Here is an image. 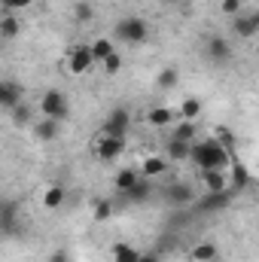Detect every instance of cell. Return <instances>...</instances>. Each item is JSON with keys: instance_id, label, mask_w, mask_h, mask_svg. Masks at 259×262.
Segmentation results:
<instances>
[{"instance_id": "obj_31", "label": "cell", "mask_w": 259, "mask_h": 262, "mask_svg": "<svg viewBox=\"0 0 259 262\" xmlns=\"http://www.w3.org/2000/svg\"><path fill=\"white\" fill-rule=\"evenodd\" d=\"M113 262H137V250L128 244H113Z\"/></svg>"}, {"instance_id": "obj_6", "label": "cell", "mask_w": 259, "mask_h": 262, "mask_svg": "<svg viewBox=\"0 0 259 262\" xmlns=\"http://www.w3.org/2000/svg\"><path fill=\"white\" fill-rule=\"evenodd\" d=\"M250 183H253V174H250V168L232 156V162H229V192H232V195H238V192H244Z\"/></svg>"}, {"instance_id": "obj_1", "label": "cell", "mask_w": 259, "mask_h": 262, "mask_svg": "<svg viewBox=\"0 0 259 262\" xmlns=\"http://www.w3.org/2000/svg\"><path fill=\"white\" fill-rule=\"evenodd\" d=\"M189 162H195L201 171H204V168H229V162H232V149H226L217 137H204V140L192 143Z\"/></svg>"}, {"instance_id": "obj_14", "label": "cell", "mask_w": 259, "mask_h": 262, "mask_svg": "<svg viewBox=\"0 0 259 262\" xmlns=\"http://www.w3.org/2000/svg\"><path fill=\"white\" fill-rule=\"evenodd\" d=\"M119 195L125 198L128 204H146V201L153 198V180L137 177V180H134V186H128V189H125V192H119Z\"/></svg>"}, {"instance_id": "obj_7", "label": "cell", "mask_w": 259, "mask_h": 262, "mask_svg": "<svg viewBox=\"0 0 259 262\" xmlns=\"http://www.w3.org/2000/svg\"><path fill=\"white\" fill-rule=\"evenodd\" d=\"M232 34L241 40H253L259 34V12H238L232 15Z\"/></svg>"}, {"instance_id": "obj_33", "label": "cell", "mask_w": 259, "mask_h": 262, "mask_svg": "<svg viewBox=\"0 0 259 262\" xmlns=\"http://www.w3.org/2000/svg\"><path fill=\"white\" fill-rule=\"evenodd\" d=\"M101 64H104V73H110V76H116V73L122 70V58H119V52H113V55H107V58H104Z\"/></svg>"}, {"instance_id": "obj_9", "label": "cell", "mask_w": 259, "mask_h": 262, "mask_svg": "<svg viewBox=\"0 0 259 262\" xmlns=\"http://www.w3.org/2000/svg\"><path fill=\"white\" fill-rule=\"evenodd\" d=\"M195 213H217V210H226L232 204V192L223 189V192H207L201 201H192Z\"/></svg>"}, {"instance_id": "obj_17", "label": "cell", "mask_w": 259, "mask_h": 262, "mask_svg": "<svg viewBox=\"0 0 259 262\" xmlns=\"http://www.w3.org/2000/svg\"><path fill=\"white\" fill-rule=\"evenodd\" d=\"M168 171V159L165 156H146L143 162H140V177H146V180H156V177H162Z\"/></svg>"}, {"instance_id": "obj_10", "label": "cell", "mask_w": 259, "mask_h": 262, "mask_svg": "<svg viewBox=\"0 0 259 262\" xmlns=\"http://www.w3.org/2000/svg\"><path fill=\"white\" fill-rule=\"evenodd\" d=\"M125 152V140L122 137H98V143H95V156L101 159V162H113V159H119Z\"/></svg>"}, {"instance_id": "obj_35", "label": "cell", "mask_w": 259, "mask_h": 262, "mask_svg": "<svg viewBox=\"0 0 259 262\" xmlns=\"http://www.w3.org/2000/svg\"><path fill=\"white\" fill-rule=\"evenodd\" d=\"M137 262H162V253L159 250H143V253H137Z\"/></svg>"}, {"instance_id": "obj_34", "label": "cell", "mask_w": 259, "mask_h": 262, "mask_svg": "<svg viewBox=\"0 0 259 262\" xmlns=\"http://www.w3.org/2000/svg\"><path fill=\"white\" fill-rule=\"evenodd\" d=\"M241 6H244L241 0H223V3H220V12L232 18V15H238V12H241Z\"/></svg>"}, {"instance_id": "obj_8", "label": "cell", "mask_w": 259, "mask_h": 262, "mask_svg": "<svg viewBox=\"0 0 259 262\" xmlns=\"http://www.w3.org/2000/svg\"><path fill=\"white\" fill-rule=\"evenodd\" d=\"M92 52H89V43L85 46H73L70 52H67V70L73 73V76H82V73H89L92 70Z\"/></svg>"}, {"instance_id": "obj_15", "label": "cell", "mask_w": 259, "mask_h": 262, "mask_svg": "<svg viewBox=\"0 0 259 262\" xmlns=\"http://www.w3.org/2000/svg\"><path fill=\"white\" fill-rule=\"evenodd\" d=\"M61 137V122L58 119H40V122H34V140H40V143H52V140H58Z\"/></svg>"}, {"instance_id": "obj_20", "label": "cell", "mask_w": 259, "mask_h": 262, "mask_svg": "<svg viewBox=\"0 0 259 262\" xmlns=\"http://www.w3.org/2000/svg\"><path fill=\"white\" fill-rule=\"evenodd\" d=\"M171 119H174V113L168 107H149L146 110V125H153V128H165V125H171Z\"/></svg>"}, {"instance_id": "obj_16", "label": "cell", "mask_w": 259, "mask_h": 262, "mask_svg": "<svg viewBox=\"0 0 259 262\" xmlns=\"http://www.w3.org/2000/svg\"><path fill=\"white\" fill-rule=\"evenodd\" d=\"M201 183H204L207 192H223V189H229L226 168H204V171H201Z\"/></svg>"}, {"instance_id": "obj_21", "label": "cell", "mask_w": 259, "mask_h": 262, "mask_svg": "<svg viewBox=\"0 0 259 262\" xmlns=\"http://www.w3.org/2000/svg\"><path fill=\"white\" fill-rule=\"evenodd\" d=\"M89 52H92V61H104V58H107V55H113L116 49H113V40L98 37V40H92V43H89Z\"/></svg>"}, {"instance_id": "obj_19", "label": "cell", "mask_w": 259, "mask_h": 262, "mask_svg": "<svg viewBox=\"0 0 259 262\" xmlns=\"http://www.w3.org/2000/svg\"><path fill=\"white\" fill-rule=\"evenodd\" d=\"M9 119H12V125H31V122H34V107H31L28 101H18V104L9 110Z\"/></svg>"}, {"instance_id": "obj_18", "label": "cell", "mask_w": 259, "mask_h": 262, "mask_svg": "<svg viewBox=\"0 0 259 262\" xmlns=\"http://www.w3.org/2000/svg\"><path fill=\"white\" fill-rule=\"evenodd\" d=\"M189 152H192V143H186V140H171V137H168L165 156H168L171 162H189Z\"/></svg>"}, {"instance_id": "obj_2", "label": "cell", "mask_w": 259, "mask_h": 262, "mask_svg": "<svg viewBox=\"0 0 259 262\" xmlns=\"http://www.w3.org/2000/svg\"><path fill=\"white\" fill-rule=\"evenodd\" d=\"M146 37H149V25L140 15H125L113 25V40H119V43L137 46V43H146Z\"/></svg>"}, {"instance_id": "obj_30", "label": "cell", "mask_w": 259, "mask_h": 262, "mask_svg": "<svg viewBox=\"0 0 259 262\" xmlns=\"http://www.w3.org/2000/svg\"><path fill=\"white\" fill-rule=\"evenodd\" d=\"M195 122H186V119H183V122H180V125H177V128L171 131V140H186V143H195Z\"/></svg>"}, {"instance_id": "obj_36", "label": "cell", "mask_w": 259, "mask_h": 262, "mask_svg": "<svg viewBox=\"0 0 259 262\" xmlns=\"http://www.w3.org/2000/svg\"><path fill=\"white\" fill-rule=\"evenodd\" d=\"M49 262H70V253H67L64 247H58V250L49 253Z\"/></svg>"}, {"instance_id": "obj_26", "label": "cell", "mask_w": 259, "mask_h": 262, "mask_svg": "<svg viewBox=\"0 0 259 262\" xmlns=\"http://www.w3.org/2000/svg\"><path fill=\"white\" fill-rule=\"evenodd\" d=\"M92 18H95V6L89 0H76L73 3V21L76 25H89Z\"/></svg>"}, {"instance_id": "obj_3", "label": "cell", "mask_w": 259, "mask_h": 262, "mask_svg": "<svg viewBox=\"0 0 259 262\" xmlns=\"http://www.w3.org/2000/svg\"><path fill=\"white\" fill-rule=\"evenodd\" d=\"M40 113H43L46 119L64 122L67 116H70V101H67V95L61 89H49V92L40 98Z\"/></svg>"}, {"instance_id": "obj_23", "label": "cell", "mask_w": 259, "mask_h": 262, "mask_svg": "<svg viewBox=\"0 0 259 262\" xmlns=\"http://www.w3.org/2000/svg\"><path fill=\"white\" fill-rule=\"evenodd\" d=\"M18 34H21L18 15H3V18H0V40H15Z\"/></svg>"}, {"instance_id": "obj_29", "label": "cell", "mask_w": 259, "mask_h": 262, "mask_svg": "<svg viewBox=\"0 0 259 262\" xmlns=\"http://www.w3.org/2000/svg\"><path fill=\"white\" fill-rule=\"evenodd\" d=\"M137 177H140V174H137L134 168H122V171H119V174L113 177V186H116L119 192H125L128 186H134V180H137Z\"/></svg>"}, {"instance_id": "obj_5", "label": "cell", "mask_w": 259, "mask_h": 262, "mask_svg": "<svg viewBox=\"0 0 259 262\" xmlns=\"http://www.w3.org/2000/svg\"><path fill=\"white\" fill-rule=\"evenodd\" d=\"M204 58L217 67H226L232 61V46H229V40H226V37H210V40L204 43Z\"/></svg>"}, {"instance_id": "obj_4", "label": "cell", "mask_w": 259, "mask_h": 262, "mask_svg": "<svg viewBox=\"0 0 259 262\" xmlns=\"http://www.w3.org/2000/svg\"><path fill=\"white\" fill-rule=\"evenodd\" d=\"M128 125H131V113L125 107H113V110L107 113L104 125H101V134H104V137H122V140H125Z\"/></svg>"}, {"instance_id": "obj_32", "label": "cell", "mask_w": 259, "mask_h": 262, "mask_svg": "<svg viewBox=\"0 0 259 262\" xmlns=\"http://www.w3.org/2000/svg\"><path fill=\"white\" fill-rule=\"evenodd\" d=\"M37 0H3V15H15V12H21V9H28V6H34Z\"/></svg>"}, {"instance_id": "obj_12", "label": "cell", "mask_w": 259, "mask_h": 262, "mask_svg": "<svg viewBox=\"0 0 259 262\" xmlns=\"http://www.w3.org/2000/svg\"><path fill=\"white\" fill-rule=\"evenodd\" d=\"M18 101H25V89L15 79H0V110H12Z\"/></svg>"}, {"instance_id": "obj_13", "label": "cell", "mask_w": 259, "mask_h": 262, "mask_svg": "<svg viewBox=\"0 0 259 262\" xmlns=\"http://www.w3.org/2000/svg\"><path fill=\"white\" fill-rule=\"evenodd\" d=\"M192 201H195V192L189 183H171L165 189V204H171V207H186Z\"/></svg>"}, {"instance_id": "obj_27", "label": "cell", "mask_w": 259, "mask_h": 262, "mask_svg": "<svg viewBox=\"0 0 259 262\" xmlns=\"http://www.w3.org/2000/svg\"><path fill=\"white\" fill-rule=\"evenodd\" d=\"M177 82H180V70H177V67H165V70H159V76H156V85L165 89V92L174 89Z\"/></svg>"}, {"instance_id": "obj_28", "label": "cell", "mask_w": 259, "mask_h": 262, "mask_svg": "<svg viewBox=\"0 0 259 262\" xmlns=\"http://www.w3.org/2000/svg\"><path fill=\"white\" fill-rule=\"evenodd\" d=\"M180 116H183L186 122H195V119L201 116V101H198V98H183V104H180Z\"/></svg>"}, {"instance_id": "obj_11", "label": "cell", "mask_w": 259, "mask_h": 262, "mask_svg": "<svg viewBox=\"0 0 259 262\" xmlns=\"http://www.w3.org/2000/svg\"><path fill=\"white\" fill-rule=\"evenodd\" d=\"M18 213H21V207H18V201H0V232L3 235H18Z\"/></svg>"}, {"instance_id": "obj_38", "label": "cell", "mask_w": 259, "mask_h": 262, "mask_svg": "<svg viewBox=\"0 0 259 262\" xmlns=\"http://www.w3.org/2000/svg\"><path fill=\"white\" fill-rule=\"evenodd\" d=\"M0 6H3V0H0Z\"/></svg>"}, {"instance_id": "obj_37", "label": "cell", "mask_w": 259, "mask_h": 262, "mask_svg": "<svg viewBox=\"0 0 259 262\" xmlns=\"http://www.w3.org/2000/svg\"><path fill=\"white\" fill-rule=\"evenodd\" d=\"M168 3H177V0H168Z\"/></svg>"}, {"instance_id": "obj_25", "label": "cell", "mask_w": 259, "mask_h": 262, "mask_svg": "<svg viewBox=\"0 0 259 262\" xmlns=\"http://www.w3.org/2000/svg\"><path fill=\"white\" fill-rule=\"evenodd\" d=\"M113 201L110 198H95V204H92V216H95V223H107L110 216H113Z\"/></svg>"}, {"instance_id": "obj_22", "label": "cell", "mask_w": 259, "mask_h": 262, "mask_svg": "<svg viewBox=\"0 0 259 262\" xmlns=\"http://www.w3.org/2000/svg\"><path fill=\"white\" fill-rule=\"evenodd\" d=\"M64 198H67L64 186L55 183V186H49V189L43 192V207H46V210H58V207L64 204Z\"/></svg>"}, {"instance_id": "obj_24", "label": "cell", "mask_w": 259, "mask_h": 262, "mask_svg": "<svg viewBox=\"0 0 259 262\" xmlns=\"http://www.w3.org/2000/svg\"><path fill=\"white\" fill-rule=\"evenodd\" d=\"M192 262H213L217 259V244L213 241H201V244H195L192 247Z\"/></svg>"}]
</instances>
